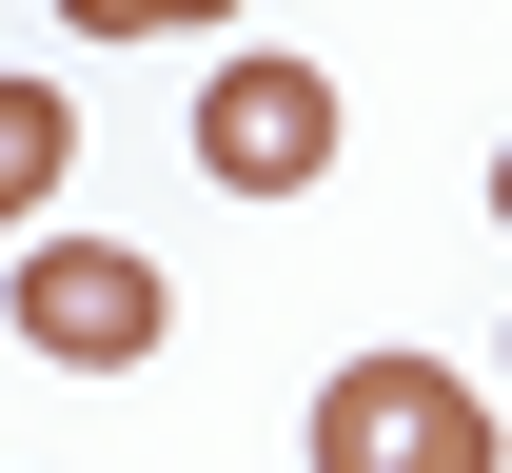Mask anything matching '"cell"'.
<instances>
[{
    "instance_id": "obj_1",
    "label": "cell",
    "mask_w": 512,
    "mask_h": 473,
    "mask_svg": "<svg viewBox=\"0 0 512 473\" xmlns=\"http://www.w3.org/2000/svg\"><path fill=\"white\" fill-rule=\"evenodd\" d=\"M316 473H493V395L453 355H335L316 375Z\"/></svg>"
},
{
    "instance_id": "obj_2",
    "label": "cell",
    "mask_w": 512,
    "mask_h": 473,
    "mask_svg": "<svg viewBox=\"0 0 512 473\" xmlns=\"http://www.w3.org/2000/svg\"><path fill=\"white\" fill-rule=\"evenodd\" d=\"M197 178L217 198H316L335 178V79L276 60V40H237V60L197 79Z\"/></svg>"
},
{
    "instance_id": "obj_3",
    "label": "cell",
    "mask_w": 512,
    "mask_h": 473,
    "mask_svg": "<svg viewBox=\"0 0 512 473\" xmlns=\"http://www.w3.org/2000/svg\"><path fill=\"white\" fill-rule=\"evenodd\" d=\"M158 316H178V296H158L138 237H40V257H20V336L60 355V375H138Z\"/></svg>"
},
{
    "instance_id": "obj_4",
    "label": "cell",
    "mask_w": 512,
    "mask_h": 473,
    "mask_svg": "<svg viewBox=\"0 0 512 473\" xmlns=\"http://www.w3.org/2000/svg\"><path fill=\"white\" fill-rule=\"evenodd\" d=\"M60 158H79L60 79H0V217H40V198H60Z\"/></svg>"
},
{
    "instance_id": "obj_5",
    "label": "cell",
    "mask_w": 512,
    "mask_h": 473,
    "mask_svg": "<svg viewBox=\"0 0 512 473\" xmlns=\"http://www.w3.org/2000/svg\"><path fill=\"white\" fill-rule=\"evenodd\" d=\"M79 40H178V20H237V0H60Z\"/></svg>"
},
{
    "instance_id": "obj_6",
    "label": "cell",
    "mask_w": 512,
    "mask_h": 473,
    "mask_svg": "<svg viewBox=\"0 0 512 473\" xmlns=\"http://www.w3.org/2000/svg\"><path fill=\"white\" fill-rule=\"evenodd\" d=\"M493 217H512V158H493Z\"/></svg>"
}]
</instances>
